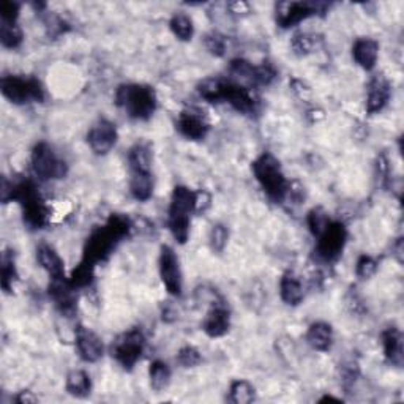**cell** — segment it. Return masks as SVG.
Instances as JSON below:
<instances>
[{
  "label": "cell",
  "instance_id": "e575fe53",
  "mask_svg": "<svg viewBox=\"0 0 404 404\" xmlns=\"http://www.w3.org/2000/svg\"><path fill=\"white\" fill-rule=\"evenodd\" d=\"M201 362V354L193 346L182 347L179 354H177V363H179L182 368H194V366H198Z\"/></svg>",
  "mask_w": 404,
  "mask_h": 404
},
{
  "label": "cell",
  "instance_id": "1f68e13d",
  "mask_svg": "<svg viewBox=\"0 0 404 404\" xmlns=\"http://www.w3.org/2000/svg\"><path fill=\"white\" fill-rule=\"evenodd\" d=\"M18 280V271L15 265V257L10 251H5L2 255V289L6 294L13 290V283Z\"/></svg>",
  "mask_w": 404,
  "mask_h": 404
},
{
  "label": "cell",
  "instance_id": "d6a6232c",
  "mask_svg": "<svg viewBox=\"0 0 404 404\" xmlns=\"http://www.w3.org/2000/svg\"><path fill=\"white\" fill-rule=\"evenodd\" d=\"M328 221H330L328 220V215L325 213V210L322 207H314L313 210H309L307 217L308 227L314 237H318L319 234L325 229Z\"/></svg>",
  "mask_w": 404,
  "mask_h": 404
},
{
  "label": "cell",
  "instance_id": "7a4b0ae2",
  "mask_svg": "<svg viewBox=\"0 0 404 404\" xmlns=\"http://www.w3.org/2000/svg\"><path fill=\"white\" fill-rule=\"evenodd\" d=\"M251 169L267 198L275 204H281L286 199L290 182L283 173L280 160L270 152H264L251 163Z\"/></svg>",
  "mask_w": 404,
  "mask_h": 404
},
{
  "label": "cell",
  "instance_id": "5b68a950",
  "mask_svg": "<svg viewBox=\"0 0 404 404\" xmlns=\"http://www.w3.org/2000/svg\"><path fill=\"white\" fill-rule=\"evenodd\" d=\"M0 90L4 97L13 105L41 103L44 90L41 82L36 78H22V76H5L0 81Z\"/></svg>",
  "mask_w": 404,
  "mask_h": 404
},
{
  "label": "cell",
  "instance_id": "603a6c76",
  "mask_svg": "<svg viewBox=\"0 0 404 404\" xmlns=\"http://www.w3.org/2000/svg\"><path fill=\"white\" fill-rule=\"evenodd\" d=\"M65 389L72 396L86 398V396L90 395V390H92L90 376H88L87 372L82 371V370L69 371V375L67 376Z\"/></svg>",
  "mask_w": 404,
  "mask_h": 404
},
{
  "label": "cell",
  "instance_id": "484cf974",
  "mask_svg": "<svg viewBox=\"0 0 404 404\" xmlns=\"http://www.w3.org/2000/svg\"><path fill=\"white\" fill-rule=\"evenodd\" d=\"M321 43L322 38L316 34H297L290 40V48L295 55L307 57L313 54L321 46Z\"/></svg>",
  "mask_w": 404,
  "mask_h": 404
},
{
  "label": "cell",
  "instance_id": "b9f144b4",
  "mask_svg": "<svg viewBox=\"0 0 404 404\" xmlns=\"http://www.w3.org/2000/svg\"><path fill=\"white\" fill-rule=\"evenodd\" d=\"M227 8L231 10V13H246L248 11V5L243 2H232L227 4Z\"/></svg>",
  "mask_w": 404,
  "mask_h": 404
},
{
  "label": "cell",
  "instance_id": "ffe728a7",
  "mask_svg": "<svg viewBox=\"0 0 404 404\" xmlns=\"http://www.w3.org/2000/svg\"><path fill=\"white\" fill-rule=\"evenodd\" d=\"M280 295L281 300L290 307L300 305L303 299H305V290H303L300 276H297L292 270H288L286 274L281 276Z\"/></svg>",
  "mask_w": 404,
  "mask_h": 404
},
{
  "label": "cell",
  "instance_id": "f1b7e54d",
  "mask_svg": "<svg viewBox=\"0 0 404 404\" xmlns=\"http://www.w3.org/2000/svg\"><path fill=\"white\" fill-rule=\"evenodd\" d=\"M22 40V30L16 22L0 21V43H2L4 48L16 49L21 46Z\"/></svg>",
  "mask_w": 404,
  "mask_h": 404
},
{
  "label": "cell",
  "instance_id": "8992f818",
  "mask_svg": "<svg viewBox=\"0 0 404 404\" xmlns=\"http://www.w3.org/2000/svg\"><path fill=\"white\" fill-rule=\"evenodd\" d=\"M32 169L43 182L63 179L68 173L67 163L57 156L48 142H38L32 150Z\"/></svg>",
  "mask_w": 404,
  "mask_h": 404
},
{
  "label": "cell",
  "instance_id": "ac0fdd59",
  "mask_svg": "<svg viewBox=\"0 0 404 404\" xmlns=\"http://www.w3.org/2000/svg\"><path fill=\"white\" fill-rule=\"evenodd\" d=\"M391 97V87L387 79H384L382 76H376L371 81L368 88V97H366V111L370 114H376L382 111L387 106L389 100Z\"/></svg>",
  "mask_w": 404,
  "mask_h": 404
},
{
  "label": "cell",
  "instance_id": "7c38bea8",
  "mask_svg": "<svg viewBox=\"0 0 404 404\" xmlns=\"http://www.w3.org/2000/svg\"><path fill=\"white\" fill-rule=\"evenodd\" d=\"M221 101L229 103L240 114H255L257 111V98L251 93L250 87L234 81H224Z\"/></svg>",
  "mask_w": 404,
  "mask_h": 404
},
{
  "label": "cell",
  "instance_id": "30bf717a",
  "mask_svg": "<svg viewBox=\"0 0 404 404\" xmlns=\"http://www.w3.org/2000/svg\"><path fill=\"white\" fill-rule=\"evenodd\" d=\"M160 276L168 292L174 297L182 295V271L179 265V257L174 250L168 245H163L160 250Z\"/></svg>",
  "mask_w": 404,
  "mask_h": 404
},
{
  "label": "cell",
  "instance_id": "83f0119b",
  "mask_svg": "<svg viewBox=\"0 0 404 404\" xmlns=\"http://www.w3.org/2000/svg\"><path fill=\"white\" fill-rule=\"evenodd\" d=\"M256 398V390L248 381L237 379L231 384L229 389V401L234 404H248Z\"/></svg>",
  "mask_w": 404,
  "mask_h": 404
},
{
  "label": "cell",
  "instance_id": "7402d4cb",
  "mask_svg": "<svg viewBox=\"0 0 404 404\" xmlns=\"http://www.w3.org/2000/svg\"><path fill=\"white\" fill-rule=\"evenodd\" d=\"M130 193L139 202H145L154 194V177L152 173H131Z\"/></svg>",
  "mask_w": 404,
  "mask_h": 404
},
{
  "label": "cell",
  "instance_id": "4fadbf2b",
  "mask_svg": "<svg viewBox=\"0 0 404 404\" xmlns=\"http://www.w3.org/2000/svg\"><path fill=\"white\" fill-rule=\"evenodd\" d=\"M177 130L189 141H202L210 130V125L199 109L189 107V109L180 112L179 119H177Z\"/></svg>",
  "mask_w": 404,
  "mask_h": 404
},
{
  "label": "cell",
  "instance_id": "8d00e7d4",
  "mask_svg": "<svg viewBox=\"0 0 404 404\" xmlns=\"http://www.w3.org/2000/svg\"><path fill=\"white\" fill-rule=\"evenodd\" d=\"M278 72L276 68L271 65L269 62H264L262 65L256 67V73H255V87L259 86H270L271 82L276 79Z\"/></svg>",
  "mask_w": 404,
  "mask_h": 404
},
{
  "label": "cell",
  "instance_id": "4dcf8cb0",
  "mask_svg": "<svg viewBox=\"0 0 404 404\" xmlns=\"http://www.w3.org/2000/svg\"><path fill=\"white\" fill-rule=\"evenodd\" d=\"M223 86L224 81L218 78H208L204 79L198 86V92L202 98L208 103H220L221 95H223Z\"/></svg>",
  "mask_w": 404,
  "mask_h": 404
},
{
  "label": "cell",
  "instance_id": "3957f363",
  "mask_svg": "<svg viewBox=\"0 0 404 404\" xmlns=\"http://www.w3.org/2000/svg\"><path fill=\"white\" fill-rule=\"evenodd\" d=\"M116 105L135 120H149L156 111L154 87L142 84H123L116 92Z\"/></svg>",
  "mask_w": 404,
  "mask_h": 404
},
{
  "label": "cell",
  "instance_id": "9a60e30c",
  "mask_svg": "<svg viewBox=\"0 0 404 404\" xmlns=\"http://www.w3.org/2000/svg\"><path fill=\"white\" fill-rule=\"evenodd\" d=\"M231 327V314L226 308L223 300L212 303L204 321H202V330L210 338H221L229 332Z\"/></svg>",
  "mask_w": 404,
  "mask_h": 404
},
{
  "label": "cell",
  "instance_id": "4316f807",
  "mask_svg": "<svg viewBox=\"0 0 404 404\" xmlns=\"http://www.w3.org/2000/svg\"><path fill=\"white\" fill-rule=\"evenodd\" d=\"M169 27L174 36L179 38L180 41H189L194 35L193 19L185 15V13H177V15L170 18Z\"/></svg>",
  "mask_w": 404,
  "mask_h": 404
},
{
  "label": "cell",
  "instance_id": "cb8c5ba5",
  "mask_svg": "<svg viewBox=\"0 0 404 404\" xmlns=\"http://www.w3.org/2000/svg\"><path fill=\"white\" fill-rule=\"evenodd\" d=\"M128 164L131 173H150L152 156L145 144H135L128 152Z\"/></svg>",
  "mask_w": 404,
  "mask_h": 404
},
{
  "label": "cell",
  "instance_id": "60d3db41",
  "mask_svg": "<svg viewBox=\"0 0 404 404\" xmlns=\"http://www.w3.org/2000/svg\"><path fill=\"white\" fill-rule=\"evenodd\" d=\"M36 401H38V398L29 390L19 391V395L16 396V403H19V404H34Z\"/></svg>",
  "mask_w": 404,
  "mask_h": 404
},
{
  "label": "cell",
  "instance_id": "ab89813d",
  "mask_svg": "<svg viewBox=\"0 0 404 404\" xmlns=\"http://www.w3.org/2000/svg\"><path fill=\"white\" fill-rule=\"evenodd\" d=\"M290 87H292V92L297 95V97L302 100H308L309 97H311V90H309V87L303 81L294 79L292 82H290Z\"/></svg>",
  "mask_w": 404,
  "mask_h": 404
},
{
  "label": "cell",
  "instance_id": "5bb4252c",
  "mask_svg": "<svg viewBox=\"0 0 404 404\" xmlns=\"http://www.w3.org/2000/svg\"><path fill=\"white\" fill-rule=\"evenodd\" d=\"M74 341L79 357L81 360H84L86 363H97L98 360L103 357V341H101V338L95 332L78 325L74 328Z\"/></svg>",
  "mask_w": 404,
  "mask_h": 404
},
{
  "label": "cell",
  "instance_id": "277c9868",
  "mask_svg": "<svg viewBox=\"0 0 404 404\" xmlns=\"http://www.w3.org/2000/svg\"><path fill=\"white\" fill-rule=\"evenodd\" d=\"M196 212V191L187 187H175L168 212V226L173 237L180 245L187 243L189 237V221Z\"/></svg>",
  "mask_w": 404,
  "mask_h": 404
},
{
  "label": "cell",
  "instance_id": "6da1fadb",
  "mask_svg": "<svg viewBox=\"0 0 404 404\" xmlns=\"http://www.w3.org/2000/svg\"><path fill=\"white\" fill-rule=\"evenodd\" d=\"M131 229L130 220L123 215H111L105 226L97 227L90 236L87 237L84 245V256L82 261L92 267L106 261L111 252L116 248L120 240L128 236Z\"/></svg>",
  "mask_w": 404,
  "mask_h": 404
},
{
  "label": "cell",
  "instance_id": "836d02e7",
  "mask_svg": "<svg viewBox=\"0 0 404 404\" xmlns=\"http://www.w3.org/2000/svg\"><path fill=\"white\" fill-rule=\"evenodd\" d=\"M227 238H229V232L224 224H215L208 236V243L215 252H223L227 245Z\"/></svg>",
  "mask_w": 404,
  "mask_h": 404
},
{
  "label": "cell",
  "instance_id": "ba28073f",
  "mask_svg": "<svg viewBox=\"0 0 404 404\" xmlns=\"http://www.w3.org/2000/svg\"><path fill=\"white\" fill-rule=\"evenodd\" d=\"M316 243V252L325 262H333L343 255L346 240H347V229L339 221H328L325 229L322 231Z\"/></svg>",
  "mask_w": 404,
  "mask_h": 404
},
{
  "label": "cell",
  "instance_id": "f546056e",
  "mask_svg": "<svg viewBox=\"0 0 404 404\" xmlns=\"http://www.w3.org/2000/svg\"><path fill=\"white\" fill-rule=\"evenodd\" d=\"M229 73L234 78L240 81V84L255 86V73L256 67L245 59H234L229 63Z\"/></svg>",
  "mask_w": 404,
  "mask_h": 404
},
{
  "label": "cell",
  "instance_id": "d6986e66",
  "mask_svg": "<svg viewBox=\"0 0 404 404\" xmlns=\"http://www.w3.org/2000/svg\"><path fill=\"white\" fill-rule=\"evenodd\" d=\"M36 259L43 270L50 276V280H60V278H65V264H63L59 252H57L53 246L49 245L38 246Z\"/></svg>",
  "mask_w": 404,
  "mask_h": 404
},
{
  "label": "cell",
  "instance_id": "7bdbcfd3",
  "mask_svg": "<svg viewBox=\"0 0 404 404\" xmlns=\"http://www.w3.org/2000/svg\"><path fill=\"white\" fill-rule=\"evenodd\" d=\"M321 401H339V398H333V396H325V398H322Z\"/></svg>",
  "mask_w": 404,
  "mask_h": 404
},
{
  "label": "cell",
  "instance_id": "44dd1931",
  "mask_svg": "<svg viewBox=\"0 0 404 404\" xmlns=\"http://www.w3.org/2000/svg\"><path fill=\"white\" fill-rule=\"evenodd\" d=\"M307 343L313 347L314 351L327 352L333 343V328L327 322H314L309 325L307 332Z\"/></svg>",
  "mask_w": 404,
  "mask_h": 404
},
{
  "label": "cell",
  "instance_id": "f35d334b",
  "mask_svg": "<svg viewBox=\"0 0 404 404\" xmlns=\"http://www.w3.org/2000/svg\"><path fill=\"white\" fill-rule=\"evenodd\" d=\"M19 10H21V5H19L18 2L5 0V2L0 4V18H2V21H6V22H16V19L19 16Z\"/></svg>",
  "mask_w": 404,
  "mask_h": 404
},
{
  "label": "cell",
  "instance_id": "74e56055",
  "mask_svg": "<svg viewBox=\"0 0 404 404\" xmlns=\"http://www.w3.org/2000/svg\"><path fill=\"white\" fill-rule=\"evenodd\" d=\"M204 46L206 49L215 57H223L226 53V40L223 35L212 32V34L206 35L204 38Z\"/></svg>",
  "mask_w": 404,
  "mask_h": 404
},
{
  "label": "cell",
  "instance_id": "2e32d148",
  "mask_svg": "<svg viewBox=\"0 0 404 404\" xmlns=\"http://www.w3.org/2000/svg\"><path fill=\"white\" fill-rule=\"evenodd\" d=\"M352 57L358 67H362L365 72H371L379 57V43L368 36L358 38L352 46Z\"/></svg>",
  "mask_w": 404,
  "mask_h": 404
},
{
  "label": "cell",
  "instance_id": "e0dca14e",
  "mask_svg": "<svg viewBox=\"0 0 404 404\" xmlns=\"http://www.w3.org/2000/svg\"><path fill=\"white\" fill-rule=\"evenodd\" d=\"M381 338H382L385 360H387L390 365L396 366V368H401L404 362L401 332L398 330L396 327H389L382 332Z\"/></svg>",
  "mask_w": 404,
  "mask_h": 404
},
{
  "label": "cell",
  "instance_id": "d4e9b609",
  "mask_svg": "<svg viewBox=\"0 0 404 404\" xmlns=\"http://www.w3.org/2000/svg\"><path fill=\"white\" fill-rule=\"evenodd\" d=\"M170 377H173V372H170V368L166 362L155 360V362L150 365L149 368L150 387L155 391L166 390L170 384Z\"/></svg>",
  "mask_w": 404,
  "mask_h": 404
},
{
  "label": "cell",
  "instance_id": "9c48e42d",
  "mask_svg": "<svg viewBox=\"0 0 404 404\" xmlns=\"http://www.w3.org/2000/svg\"><path fill=\"white\" fill-rule=\"evenodd\" d=\"M327 4L321 2H283L276 5V24L289 29L305 19L325 13Z\"/></svg>",
  "mask_w": 404,
  "mask_h": 404
},
{
  "label": "cell",
  "instance_id": "d590c367",
  "mask_svg": "<svg viewBox=\"0 0 404 404\" xmlns=\"http://www.w3.org/2000/svg\"><path fill=\"white\" fill-rule=\"evenodd\" d=\"M377 271V261L375 257L362 255L357 259L356 275L360 280H370V278Z\"/></svg>",
  "mask_w": 404,
  "mask_h": 404
},
{
  "label": "cell",
  "instance_id": "8fae6325",
  "mask_svg": "<svg viewBox=\"0 0 404 404\" xmlns=\"http://www.w3.org/2000/svg\"><path fill=\"white\" fill-rule=\"evenodd\" d=\"M117 128L111 120L100 119L87 133L88 147L95 155H107L117 142Z\"/></svg>",
  "mask_w": 404,
  "mask_h": 404
},
{
  "label": "cell",
  "instance_id": "52a82bcc",
  "mask_svg": "<svg viewBox=\"0 0 404 404\" xmlns=\"http://www.w3.org/2000/svg\"><path fill=\"white\" fill-rule=\"evenodd\" d=\"M145 347V337L139 328L126 332L114 341L112 344V357L117 360V363L125 370H133L139 358H141Z\"/></svg>",
  "mask_w": 404,
  "mask_h": 404
}]
</instances>
